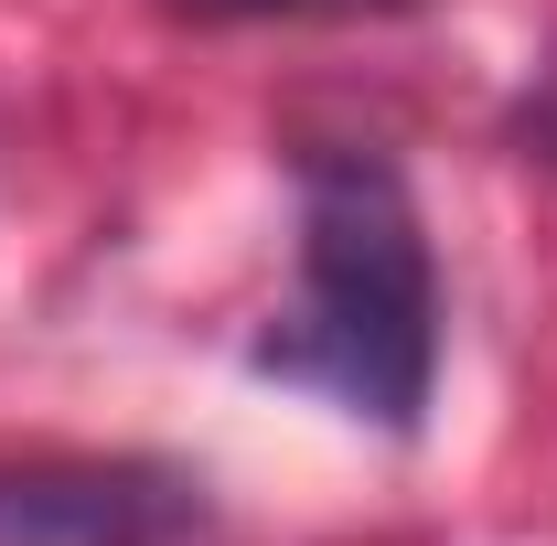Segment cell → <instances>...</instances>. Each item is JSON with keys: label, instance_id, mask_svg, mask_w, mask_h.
<instances>
[{"label": "cell", "instance_id": "1", "mask_svg": "<svg viewBox=\"0 0 557 546\" xmlns=\"http://www.w3.org/2000/svg\"><path fill=\"white\" fill-rule=\"evenodd\" d=\"M258 375H289L344 418L418 429L440 375V278L408 183L364 150L300 161V311L258 343Z\"/></svg>", "mask_w": 557, "mask_h": 546}, {"label": "cell", "instance_id": "2", "mask_svg": "<svg viewBox=\"0 0 557 546\" xmlns=\"http://www.w3.org/2000/svg\"><path fill=\"white\" fill-rule=\"evenodd\" d=\"M183 536V482L44 461L0 472V546H172Z\"/></svg>", "mask_w": 557, "mask_h": 546}, {"label": "cell", "instance_id": "3", "mask_svg": "<svg viewBox=\"0 0 557 546\" xmlns=\"http://www.w3.org/2000/svg\"><path fill=\"white\" fill-rule=\"evenodd\" d=\"M205 11H364V0H205Z\"/></svg>", "mask_w": 557, "mask_h": 546}]
</instances>
